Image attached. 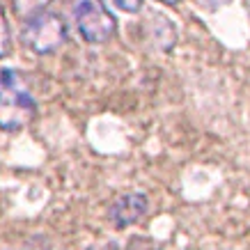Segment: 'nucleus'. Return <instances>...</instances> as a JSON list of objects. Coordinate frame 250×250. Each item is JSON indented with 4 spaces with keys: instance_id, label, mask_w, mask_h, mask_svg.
<instances>
[{
    "instance_id": "1",
    "label": "nucleus",
    "mask_w": 250,
    "mask_h": 250,
    "mask_svg": "<svg viewBox=\"0 0 250 250\" xmlns=\"http://www.w3.org/2000/svg\"><path fill=\"white\" fill-rule=\"evenodd\" d=\"M37 113L28 85L16 69L0 67V129L19 131Z\"/></svg>"
},
{
    "instance_id": "2",
    "label": "nucleus",
    "mask_w": 250,
    "mask_h": 250,
    "mask_svg": "<svg viewBox=\"0 0 250 250\" xmlns=\"http://www.w3.org/2000/svg\"><path fill=\"white\" fill-rule=\"evenodd\" d=\"M76 30L87 44H106L117 35V19L104 0H69Z\"/></svg>"
},
{
    "instance_id": "3",
    "label": "nucleus",
    "mask_w": 250,
    "mask_h": 250,
    "mask_svg": "<svg viewBox=\"0 0 250 250\" xmlns=\"http://www.w3.org/2000/svg\"><path fill=\"white\" fill-rule=\"evenodd\" d=\"M21 42L32 53L37 55H51L67 42V23L64 19L53 12H37L23 21L21 28Z\"/></svg>"
},
{
    "instance_id": "4",
    "label": "nucleus",
    "mask_w": 250,
    "mask_h": 250,
    "mask_svg": "<svg viewBox=\"0 0 250 250\" xmlns=\"http://www.w3.org/2000/svg\"><path fill=\"white\" fill-rule=\"evenodd\" d=\"M149 211V197L140 190H124L108 207V220L115 229H126L136 225Z\"/></svg>"
},
{
    "instance_id": "5",
    "label": "nucleus",
    "mask_w": 250,
    "mask_h": 250,
    "mask_svg": "<svg viewBox=\"0 0 250 250\" xmlns=\"http://www.w3.org/2000/svg\"><path fill=\"white\" fill-rule=\"evenodd\" d=\"M12 5H14L16 14L21 16H32L37 14V12H44L48 5H51V0H12Z\"/></svg>"
},
{
    "instance_id": "6",
    "label": "nucleus",
    "mask_w": 250,
    "mask_h": 250,
    "mask_svg": "<svg viewBox=\"0 0 250 250\" xmlns=\"http://www.w3.org/2000/svg\"><path fill=\"white\" fill-rule=\"evenodd\" d=\"M9 53V25H7V16L2 12L0 5V58H5Z\"/></svg>"
},
{
    "instance_id": "7",
    "label": "nucleus",
    "mask_w": 250,
    "mask_h": 250,
    "mask_svg": "<svg viewBox=\"0 0 250 250\" xmlns=\"http://www.w3.org/2000/svg\"><path fill=\"white\" fill-rule=\"evenodd\" d=\"M113 2L122 12H129V14H136L143 9V0H113Z\"/></svg>"
},
{
    "instance_id": "8",
    "label": "nucleus",
    "mask_w": 250,
    "mask_h": 250,
    "mask_svg": "<svg viewBox=\"0 0 250 250\" xmlns=\"http://www.w3.org/2000/svg\"><path fill=\"white\" fill-rule=\"evenodd\" d=\"M232 0H200V5L205 9H220L225 7V5H229Z\"/></svg>"
},
{
    "instance_id": "9",
    "label": "nucleus",
    "mask_w": 250,
    "mask_h": 250,
    "mask_svg": "<svg viewBox=\"0 0 250 250\" xmlns=\"http://www.w3.org/2000/svg\"><path fill=\"white\" fill-rule=\"evenodd\" d=\"M159 2H163V5H179L182 0H159Z\"/></svg>"
},
{
    "instance_id": "10",
    "label": "nucleus",
    "mask_w": 250,
    "mask_h": 250,
    "mask_svg": "<svg viewBox=\"0 0 250 250\" xmlns=\"http://www.w3.org/2000/svg\"><path fill=\"white\" fill-rule=\"evenodd\" d=\"M248 12H250V0H248Z\"/></svg>"
}]
</instances>
